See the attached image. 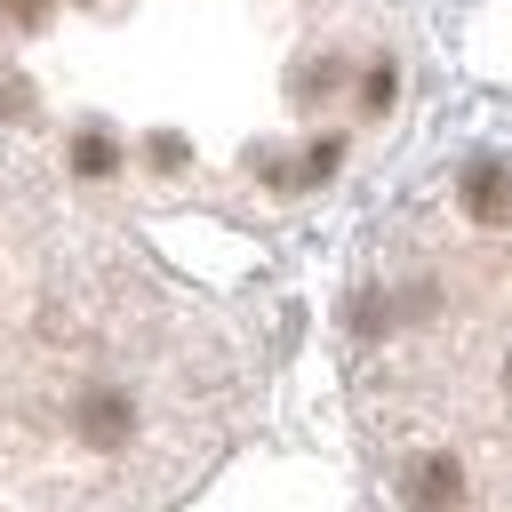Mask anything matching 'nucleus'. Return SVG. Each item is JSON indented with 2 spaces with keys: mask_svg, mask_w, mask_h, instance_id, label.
Returning <instances> with one entry per match:
<instances>
[{
  "mask_svg": "<svg viewBox=\"0 0 512 512\" xmlns=\"http://www.w3.org/2000/svg\"><path fill=\"white\" fill-rule=\"evenodd\" d=\"M472 504V464L456 448H416L400 464V512H464Z\"/></svg>",
  "mask_w": 512,
  "mask_h": 512,
  "instance_id": "1",
  "label": "nucleus"
},
{
  "mask_svg": "<svg viewBox=\"0 0 512 512\" xmlns=\"http://www.w3.org/2000/svg\"><path fill=\"white\" fill-rule=\"evenodd\" d=\"M136 392H120V384H88V392H72V432H80V448H96V456H120L128 440H136Z\"/></svg>",
  "mask_w": 512,
  "mask_h": 512,
  "instance_id": "2",
  "label": "nucleus"
},
{
  "mask_svg": "<svg viewBox=\"0 0 512 512\" xmlns=\"http://www.w3.org/2000/svg\"><path fill=\"white\" fill-rule=\"evenodd\" d=\"M456 200H464L472 224L504 232V224H512V168H504V160H472V168L456 176Z\"/></svg>",
  "mask_w": 512,
  "mask_h": 512,
  "instance_id": "3",
  "label": "nucleus"
},
{
  "mask_svg": "<svg viewBox=\"0 0 512 512\" xmlns=\"http://www.w3.org/2000/svg\"><path fill=\"white\" fill-rule=\"evenodd\" d=\"M72 168H80V176H112V168H120V144H112L104 128H80V136H72Z\"/></svg>",
  "mask_w": 512,
  "mask_h": 512,
  "instance_id": "4",
  "label": "nucleus"
},
{
  "mask_svg": "<svg viewBox=\"0 0 512 512\" xmlns=\"http://www.w3.org/2000/svg\"><path fill=\"white\" fill-rule=\"evenodd\" d=\"M392 88H400V72H392V56H376L360 80V112H392Z\"/></svg>",
  "mask_w": 512,
  "mask_h": 512,
  "instance_id": "5",
  "label": "nucleus"
},
{
  "mask_svg": "<svg viewBox=\"0 0 512 512\" xmlns=\"http://www.w3.org/2000/svg\"><path fill=\"white\" fill-rule=\"evenodd\" d=\"M336 80H344V64H336V56H320V64H304V72H296V96L312 104V96H328Z\"/></svg>",
  "mask_w": 512,
  "mask_h": 512,
  "instance_id": "6",
  "label": "nucleus"
},
{
  "mask_svg": "<svg viewBox=\"0 0 512 512\" xmlns=\"http://www.w3.org/2000/svg\"><path fill=\"white\" fill-rule=\"evenodd\" d=\"M344 168V136H320L312 152H304V184H320V176H336Z\"/></svg>",
  "mask_w": 512,
  "mask_h": 512,
  "instance_id": "7",
  "label": "nucleus"
},
{
  "mask_svg": "<svg viewBox=\"0 0 512 512\" xmlns=\"http://www.w3.org/2000/svg\"><path fill=\"white\" fill-rule=\"evenodd\" d=\"M0 8H8L16 24H48V0H0Z\"/></svg>",
  "mask_w": 512,
  "mask_h": 512,
  "instance_id": "8",
  "label": "nucleus"
}]
</instances>
